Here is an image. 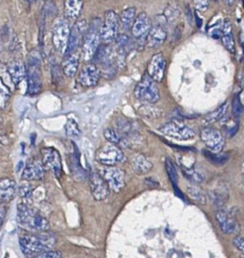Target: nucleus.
<instances>
[{
    "mask_svg": "<svg viewBox=\"0 0 244 258\" xmlns=\"http://www.w3.org/2000/svg\"><path fill=\"white\" fill-rule=\"evenodd\" d=\"M89 185L93 198L96 201L105 200L110 193V188L99 172H91L89 176Z\"/></svg>",
    "mask_w": 244,
    "mask_h": 258,
    "instance_id": "f3484780",
    "label": "nucleus"
},
{
    "mask_svg": "<svg viewBox=\"0 0 244 258\" xmlns=\"http://www.w3.org/2000/svg\"><path fill=\"white\" fill-rule=\"evenodd\" d=\"M42 158L46 168L50 169L57 178H60L63 172V165L60 153L54 147H45L42 150Z\"/></svg>",
    "mask_w": 244,
    "mask_h": 258,
    "instance_id": "dca6fc26",
    "label": "nucleus"
},
{
    "mask_svg": "<svg viewBox=\"0 0 244 258\" xmlns=\"http://www.w3.org/2000/svg\"><path fill=\"white\" fill-rule=\"evenodd\" d=\"M194 3H195V7L197 10L205 11V10H207V8L209 6L210 0H194Z\"/></svg>",
    "mask_w": 244,
    "mask_h": 258,
    "instance_id": "c03bdc74",
    "label": "nucleus"
},
{
    "mask_svg": "<svg viewBox=\"0 0 244 258\" xmlns=\"http://www.w3.org/2000/svg\"><path fill=\"white\" fill-rule=\"evenodd\" d=\"M220 35H221V39H222V44L225 47V49L227 51H229L230 53H234L235 42H234V38H233L232 26H231L230 21H228V20L224 21V24L222 26Z\"/></svg>",
    "mask_w": 244,
    "mask_h": 258,
    "instance_id": "c85d7f7f",
    "label": "nucleus"
},
{
    "mask_svg": "<svg viewBox=\"0 0 244 258\" xmlns=\"http://www.w3.org/2000/svg\"><path fill=\"white\" fill-rule=\"evenodd\" d=\"M31 188L29 187V185H25V186H22L20 188V195L22 198H29L30 195H31Z\"/></svg>",
    "mask_w": 244,
    "mask_h": 258,
    "instance_id": "49530a36",
    "label": "nucleus"
},
{
    "mask_svg": "<svg viewBox=\"0 0 244 258\" xmlns=\"http://www.w3.org/2000/svg\"><path fill=\"white\" fill-rule=\"evenodd\" d=\"M87 28H88V24L86 20H79L72 26L69 42H68V47L65 55H70L79 52L80 49H82L83 39Z\"/></svg>",
    "mask_w": 244,
    "mask_h": 258,
    "instance_id": "ddd939ff",
    "label": "nucleus"
},
{
    "mask_svg": "<svg viewBox=\"0 0 244 258\" xmlns=\"http://www.w3.org/2000/svg\"><path fill=\"white\" fill-rule=\"evenodd\" d=\"M1 143H2V135L0 134V144H1Z\"/></svg>",
    "mask_w": 244,
    "mask_h": 258,
    "instance_id": "3c124183",
    "label": "nucleus"
},
{
    "mask_svg": "<svg viewBox=\"0 0 244 258\" xmlns=\"http://www.w3.org/2000/svg\"><path fill=\"white\" fill-rule=\"evenodd\" d=\"M64 75V72L62 70V67H59L57 65H55L52 69V76H53V80L54 82L60 83V80L62 81V76Z\"/></svg>",
    "mask_w": 244,
    "mask_h": 258,
    "instance_id": "37998d69",
    "label": "nucleus"
},
{
    "mask_svg": "<svg viewBox=\"0 0 244 258\" xmlns=\"http://www.w3.org/2000/svg\"><path fill=\"white\" fill-rule=\"evenodd\" d=\"M101 26L102 20L99 17H94L88 24L85 32L81 54L84 61L89 62L94 59L99 47L101 46Z\"/></svg>",
    "mask_w": 244,
    "mask_h": 258,
    "instance_id": "20e7f679",
    "label": "nucleus"
},
{
    "mask_svg": "<svg viewBox=\"0 0 244 258\" xmlns=\"http://www.w3.org/2000/svg\"><path fill=\"white\" fill-rule=\"evenodd\" d=\"M166 39H167V31L165 27L161 24H154L151 26L147 34L146 45L150 49H156L165 43Z\"/></svg>",
    "mask_w": 244,
    "mask_h": 258,
    "instance_id": "4be33fe9",
    "label": "nucleus"
},
{
    "mask_svg": "<svg viewBox=\"0 0 244 258\" xmlns=\"http://www.w3.org/2000/svg\"><path fill=\"white\" fill-rule=\"evenodd\" d=\"M46 166L43 160L31 159L26 162V165L22 171L21 178L26 181L40 180L46 174Z\"/></svg>",
    "mask_w": 244,
    "mask_h": 258,
    "instance_id": "2eb2a0df",
    "label": "nucleus"
},
{
    "mask_svg": "<svg viewBox=\"0 0 244 258\" xmlns=\"http://www.w3.org/2000/svg\"><path fill=\"white\" fill-rule=\"evenodd\" d=\"M26 69V93L29 96H35L43 89V70L42 59L37 51H31L25 61Z\"/></svg>",
    "mask_w": 244,
    "mask_h": 258,
    "instance_id": "f03ea898",
    "label": "nucleus"
},
{
    "mask_svg": "<svg viewBox=\"0 0 244 258\" xmlns=\"http://www.w3.org/2000/svg\"><path fill=\"white\" fill-rule=\"evenodd\" d=\"M223 1H224L227 5H232V4H234L235 0H223Z\"/></svg>",
    "mask_w": 244,
    "mask_h": 258,
    "instance_id": "8fccbe9b",
    "label": "nucleus"
},
{
    "mask_svg": "<svg viewBox=\"0 0 244 258\" xmlns=\"http://www.w3.org/2000/svg\"><path fill=\"white\" fill-rule=\"evenodd\" d=\"M227 107H228V104L227 103H224L223 105H221L220 107H218L215 111H213L212 113H210L206 118H205V123L207 124H212V123H215L219 120H221L225 114H226V111H227Z\"/></svg>",
    "mask_w": 244,
    "mask_h": 258,
    "instance_id": "72a5a7b5",
    "label": "nucleus"
},
{
    "mask_svg": "<svg viewBox=\"0 0 244 258\" xmlns=\"http://www.w3.org/2000/svg\"><path fill=\"white\" fill-rule=\"evenodd\" d=\"M104 134V137L105 139L108 141V142H111L113 144H116L118 145L119 147H124V146H127V141H125L123 139V137H122V135L116 131L115 129L113 128H106L103 132Z\"/></svg>",
    "mask_w": 244,
    "mask_h": 258,
    "instance_id": "7c9ffc66",
    "label": "nucleus"
},
{
    "mask_svg": "<svg viewBox=\"0 0 244 258\" xmlns=\"http://www.w3.org/2000/svg\"><path fill=\"white\" fill-rule=\"evenodd\" d=\"M109 45L106 44H102L94 59L96 61V66L99 68L101 75H103L106 79L112 78L115 73H116V69H117V62H116V56H115V51L111 48Z\"/></svg>",
    "mask_w": 244,
    "mask_h": 258,
    "instance_id": "39448f33",
    "label": "nucleus"
},
{
    "mask_svg": "<svg viewBox=\"0 0 244 258\" xmlns=\"http://www.w3.org/2000/svg\"><path fill=\"white\" fill-rule=\"evenodd\" d=\"M216 220L221 231L226 235L237 234L239 232V224L237 220L226 210L219 209L216 212Z\"/></svg>",
    "mask_w": 244,
    "mask_h": 258,
    "instance_id": "6ab92c4d",
    "label": "nucleus"
},
{
    "mask_svg": "<svg viewBox=\"0 0 244 258\" xmlns=\"http://www.w3.org/2000/svg\"><path fill=\"white\" fill-rule=\"evenodd\" d=\"M120 29L119 15L113 11L109 10L105 13L104 20L102 21L101 26V42L102 44H112L115 42L118 36V32Z\"/></svg>",
    "mask_w": 244,
    "mask_h": 258,
    "instance_id": "1a4fd4ad",
    "label": "nucleus"
},
{
    "mask_svg": "<svg viewBox=\"0 0 244 258\" xmlns=\"http://www.w3.org/2000/svg\"><path fill=\"white\" fill-rule=\"evenodd\" d=\"M134 96L140 102L148 104H154L159 100L160 94L157 84L147 73L136 84L134 88Z\"/></svg>",
    "mask_w": 244,
    "mask_h": 258,
    "instance_id": "423d86ee",
    "label": "nucleus"
},
{
    "mask_svg": "<svg viewBox=\"0 0 244 258\" xmlns=\"http://www.w3.org/2000/svg\"><path fill=\"white\" fill-rule=\"evenodd\" d=\"M0 122H1V119H0Z\"/></svg>",
    "mask_w": 244,
    "mask_h": 258,
    "instance_id": "603ef678",
    "label": "nucleus"
},
{
    "mask_svg": "<svg viewBox=\"0 0 244 258\" xmlns=\"http://www.w3.org/2000/svg\"><path fill=\"white\" fill-rule=\"evenodd\" d=\"M101 77V72L95 64H88L84 66L78 73L77 82L83 88L95 87Z\"/></svg>",
    "mask_w": 244,
    "mask_h": 258,
    "instance_id": "4468645a",
    "label": "nucleus"
},
{
    "mask_svg": "<svg viewBox=\"0 0 244 258\" xmlns=\"http://www.w3.org/2000/svg\"><path fill=\"white\" fill-rule=\"evenodd\" d=\"M71 28L72 27H70L67 18H59L54 24L52 31V42L56 51L61 55H65L66 53Z\"/></svg>",
    "mask_w": 244,
    "mask_h": 258,
    "instance_id": "6e6552de",
    "label": "nucleus"
},
{
    "mask_svg": "<svg viewBox=\"0 0 244 258\" xmlns=\"http://www.w3.org/2000/svg\"><path fill=\"white\" fill-rule=\"evenodd\" d=\"M136 17V10L134 7H127L122 10L119 15L120 28L123 30H129L132 27V24Z\"/></svg>",
    "mask_w": 244,
    "mask_h": 258,
    "instance_id": "c756f323",
    "label": "nucleus"
},
{
    "mask_svg": "<svg viewBox=\"0 0 244 258\" xmlns=\"http://www.w3.org/2000/svg\"><path fill=\"white\" fill-rule=\"evenodd\" d=\"M138 112L145 118H158L161 115L160 109L154 107L152 104L145 103L138 108Z\"/></svg>",
    "mask_w": 244,
    "mask_h": 258,
    "instance_id": "2f4dec72",
    "label": "nucleus"
},
{
    "mask_svg": "<svg viewBox=\"0 0 244 258\" xmlns=\"http://www.w3.org/2000/svg\"><path fill=\"white\" fill-rule=\"evenodd\" d=\"M151 20L148 17V15L145 12H140L138 15H136L135 20L131 27V32L133 38L137 41V43L145 42L147 34L151 28Z\"/></svg>",
    "mask_w": 244,
    "mask_h": 258,
    "instance_id": "a211bd4d",
    "label": "nucleus"
},
{
    "mask_svg": "<svg viewBox=\"0 0 244 258\" xmlns=\"http://www.w3.org/2000/svg\"><path fill=\"white\" fill-rule=\"evenodd\" d=\"M241 258H244V257H241Z\"/></svg>",
    "mask_w": 244,
    "mask_h": 258,
    "instance_id": "864d4df0",
    "label": "nucleus"
},
{
    "mask_svg": "<svg viewBox=\"0 0 244 258\" xmlns=\"http://www.w3.org/2000/svg\"><path fill=\"white\" fill-rule=\"evenodd\" d=\"M55 244V237L47 232L26 234L19 237L20 249L22 253L27 256H31L46 250H51Z\"/></svg>",
    "mask_w": 244,
    "mask_h": 258,
    "instance_id": "7ed1b4c3",
    "label": "nucleus"
},
{
    "mask_svg": "<svg viewBox=\"0 0 244 258\" xmlns=\"http://www.w3.org/2000/svg\"><path fill=\"white\" fill-rule=\"evenodd\" d=\"M80 57H82V54L79 52L70 55H64L61 67L65 76L69 78H73L76 76L80 65Z\"/></svg>",
    "mask_w": 244,
    "mask_h": 258,
    "instance_id": "5701e85b",
    "label": "nucleus"
},
{
    "mask_svg": "<svg viewBox=\"0 0 244 258\" xmlns=\"http://www.w3.org/2000/svg\"><path fill=\"white\" fill-rule=\"evenodd\" d=\"M178 15H179V10L178 8L174 7V6H169L167 9H166V12H165V19H167L168 21H172V20H175L178 18Z\"/></svg>",
    "mask_w": 244,
    "mask_h": 258,
    "instance_id": "79ce46f5",
    "label": "nucleus"
},
{
    "mask_svg": "<svg viewBox=\"0 0 244 258\" xmlns=\"http://www.w3.org/2000/svg\"><path fill=\"white\" fill-rule=\"evenodd\" d=\"M11 97V92L6 84L0 78V109H4Z\"/></svg>",
    "mask_w": 244,
    "mask_h": 258,
    "instance_id": "f704fd0d",
    "label": "nucleus"
},
{
    "mask_svg": "<svg viewBox=\"0 0 244 258\" xmlns=\"http://www.w3.org/2000/svg\"><path fill=\"white\" fill-rule=\"evenodd\" d=\"M159 131L166 136L179 140H189L195 137V131L180 121L166 123L159 128Z\"/></svg>",
    "mask_w": 244,
    "mask_h": 258,
    "instance_id": "f8f14e48",
    "label": "nucleus"
},
{
    "mask_svg": "<svg viewBox=\"0 0 244 258\" xmlns=\"http://www.w3.org/2000/svg\"><path fill=\"white\" fill-rule=\"evenodd\" d=\"M201 140L203 141L207 149L215 154L221 153L225 145V138L222 132L213 127H205L200 132Z\"/></svg>",
    "mask_w": 244,
    "mask_h": 258,
    "instance_id": "9b49d317",
    "label": "nucleus"
},
{
    "mask_svg": "<svg viewBox=\"0 0 244 258\" xmlns=\"http://www.w3.org/2000/svg\"><path fill=\"white\" fill-rule=\"evenodd\" d=\"M166 171H167V173H168V176L170 178V180L172 181V183L174 186H177L178 183V172H177V170H176V167L174 165V163L171 161V160H167L166 161Z\"/></svg>",
    "mask_w": 244,
    "mask_h": 258,
    "instance_id": "4c0bfd02",
    "label": "nucleus"
},
{
    "mask_svg": "<svg viewBox=\"0 0 244 258\" xmlns=\"http://www.w3.org/2000/svg\"><path fill=\"white\" fill-rule=\"evenodd\" d=\"M183 170V173L184 175L193 183H200L203 181V179H204V176H203L200 172H196V170L194 168H188V169H185V168H182Z\"/></svg>",
    "mask_w": 244,
    "mask_h": 258,
    "instance_id": "c9c22d12",
    "label": "nucleus"
},
{
    "mask_svg": "<svg viewBox=\"0 0 244 258\" xmlns=\"http://www.w3.org/2000/svg\"><path fill=\"white\" fill-rule=\"evenodd\" d=\"M84 6L83 0H65L64 11L66 18H78Z\"/></svg>",
    "mask_w": 244,
    "mask_h": 258,
    "instance_id": "cd10ccee",
    "label": "nucleus"
},
{
    "mask_svg": "<svg viewBox=\"0 0 244 258\" xmlns=\"http://www.w3.org/2000/svg\"><path fill=\"white\" fill-rule=\"evenodd\" d=\"M125 160L124 154L122 152L121 147L111 142H107L102 145L96 153V161L107 167L116 166L119 163H122Z\"/></svg>",
    "mask_w": 244,
    "mask_h": 258,
    "instance_id": "0eeeda50",
    "label": "nucleus"
},
{
    "mask_svg": "<svg viewBox=\"0 0 244 258\" xmlns=\"http://www.w3.org/2000/svg\"><path fill=\"white\" fill-rule=\"evenodd\" d=\"M31 1H32V0H20V2H21L25 7H29Z\"/></svg>",
    "mask_w": 244,
    "mask_h": 258,
    "instance_id": "09e8293b",
    "label": "nucleus"
},
{
    "mask_svg": "<svg viewBox=\"0 0 244 258\" xmlns=\"http://www.w3.org/2000/svg\"><path fill=\"white\" fill-rule=\"evenodd\" d=\"M130 165H131L132 170L137 174L148 173L152 170V167H153L151 162L145 156H143L141 154H135L130 160Z\"/></svg>",
    "mask_w": 244,
    "mask_h": 258,
    "instance_id": "bb28decb",
    "label": "nucleus"
},
{
    "mask_svg": "<svg viewBox=\"0 0 244 258\" xmlns=\"http://www.w3.org/2000/svg\"><path fill=\"white\" fill-rule=\"evenodd\" d=\"M6 214V209L3 206V204H0V228H1L2 224H3V221H4V217Z\"/></svg>",
    "mask_w": 244,
    "mask_h": 258,
    "instance_id": "de8ad7c7",
    "label": "nucleus"
},
{
    "mask_svg": "<svg viewBox=\"0 0 244 258\" xmlns=\"http://www.w3.org/2000/svg\"><path fill=\"white\" fill-rule=\"evenodd\" d=\"M99 173L108 183L111 191L119 193L125 187V172L116 166L107 167L103 166L100 169Z\"/></svg>",
    "mask_w": 244,
    "mask_h": 258,
    "instance_id": "9d476101",
    "label": "nucleus"
},
{
    "mask_svg": "<svg viewBox=\"0 0 244 258\" xmlns=\"http://www.w3.org/2000/svg\"><path fill=\"white\" fill-rule=\"evenodd\" d=\"M134 42L125 33L118 34L115 40V56L117 64H123L125 57L133 50Z\"/></svg>",
    "mask_w": 244,
    "mask_h": 258,
    "instance_id": "412c9836",
    "label": "nucleus"
},
{
    "mask_svg": "<svg viewBox=\"0 0 244 258\" xmlns=\"http://www.w3.org/2000/svg\"><path fill=\"white\" fill-rule=\"evenodd\" d=\"M17 222L23 229L35 233L48 232L51 228L49 220L26 204L17 206Z\"/></svg>",
    "mask_w": 244,
    "mask_h": 258,
    "instance_id": "f257e3e1",
    "label": "nucleus"
},
{
    "mask_svg": "<svg viewBox=\"0 0 244 258\" xmlns=\"http://www.w3.org/2000/svg\"><path fill=\"white\" fill-rule=\"evenodd\" d=\"M208 197L215 207L222 209L229 199V190L224 183H219L213 189H209Z\"/></svg>",
    "mask_w": 244,
    "mask_h": 258,
    "instance_id": "393cba45",
    "label": "nucleus"
},
{
    "mask_svg": "<svg viewBox=\"0 0 244 258\" xmlns=\"http://www.w3.org/2000/svg\"><path fill=\"white\" fill-rule=\"evenodd\" d=\"M188 195L189 197L196 201L197 203H200V204H205L206 203V196L204 194V192H203L201 190L200 187H198L196 183H193V185H190L188 188Z\"/></svg>",
    "mask_w": 244,
    "mask_h": 258,
    "instance_id": "473e14b6",
    "label": "nucleus"
},
{
    "mask_svg": "<svg viewBox=\"0 0 244 258\" xmlns=\"http://www.w3.org/2000/svg\"><path fill=\"white\" fill-rule=\"evenodd\" d=\"M166 72V59L161 53L152 56L147 66V74L156 82L160 83L165 77Z\"/></svg>",
    "mask_w": 244,
    "mask_h": 258,
    "instance_id": "aec40b11",
    "label": "nucleus"
},
{
    "mask_svg": "<svg viewBox=\"0 0 244 258\" xmlns=\"http://www.w3.org/2000/svg\"><path fill=\"white\" fill-rule=\"evenodd\" d=\"M16 195V182L12 178H0V204L9 203Z\"/></svg>",
    "mask_w": 244,
    "mask_h": 258,
    "instance_id": "b1692460",
    "label": "nucleus"
},
{
    "mask_svg": "<svg viewBox=\"0 0 244 258\" xmlns=\"http://www.w3.org/2000/svg\"><path fill=\"white\" fill-rule=\"evenodd\" d=\"M30 258H62V253L57 250H46L31 255Z\"/></svg>",
    "mask_w": 244,
    "mask_h": 258,
    "instance_id": "ea45409f",
    "label": "nucleus"
},
{
    "mask_svg": "<svg viewBox=\"0 0 244 258\" xmlns=\"http://www.w3.org/2000/svg\"><path fill=\"white\" fill-rule=\"evenodd\" d=\"M243 105L239 95H235L232 100V114L235 118H239L243 114Z\"/></svg>",
    "mask_w": 244,
    "mask_h": 258,
    "instance_id": "58836bf2",
    "label": "nucleus"
},
{
    "mask_svg": "<svg viewBox=\"0 0 244 258\" xmlns=\"http://www.w3.org/2000/svg\"><path fill=\"white\" fill-rule=\"evenodd\" d=\"M7 72L10 76V79L14 86H18L26 77V69L25 63L21 61L14 60L8 63L7 65Z\"/></svg>",
    "mask_w": 244,
    "mask_h": 258,
    "instance_id": "a878e982",
    "label": "nucleus"
},
{
    "mask_svg": "<svg viewBox=\"0 0 244 258\" xmlns=\"http://www.w3.org/2000/svg\"><path fill=\"white\" fill-rule=\"evenodd\" d=\"M206 155L208 156V159L209 160H211L213 163H215V164H223L225 161H226V159H227V157H226V155H224V154H215V153H212V152H210V153H206Z\"/></svg>",
    "mask_w": 244,
    "mask_h": 258,
    "instance_id": "a19ab883",
    "label": "nucleus"
},
{
    "mask_svg": "<svg viewBox=\"0 0 244 258\" xmlns=\"http://www.w3.org/2000/svg\"><path fill=\"white\" fill-rule=\"evenodd\" d=\"M65 130H66L67 135L70 136V137L77 138V137H79L81 135V130H80L79 126H78V123L74 119H72V118L68 119V121H67V123L65 125Z\"/></svg>",
    "mask_w": 244,
    "mask_h": 258,
    "instance_id": "e433bc0d",
    "label": "nucleus"
},
{
    "mask_svg": "<svg viewBox=\"0 0 244 258\" xmlns=\"http://www.w3.org/2000/svg\"><path fill=\"white\" fill-rule=\"evenodd\" d=\"M233 245L244 255V238L241 236H235L233 239Z\"/></svg>",
    "mask_w": 244,
    "mask_h": 258,
    "instance_id": "a18cd8bd",
    "label": "nucleus"
}]
</instances>
